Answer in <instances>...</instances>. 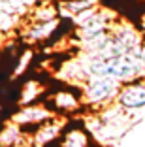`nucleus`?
Listing matches in <instances>:
<instances>
[{
	"label": "nucleus",
	"instance_id": "obj_10",
	"mask_svg": "<svg viewBox=\"0 0 145 147\" xmlns=\"http://www.w3.org/2000/svg\"><path fill=\"white\" fill-rule=\"evenodd\" d=\"M57 8L55 6H42L34 11V21H49V19H57Z\"/></svg>",
	"mask_w": 145,
	"mask_h": 147
},
{
	"label": "nucleus",
	"instance_id": "obj_2",
	"mask_svg": "<svg viewBox=\"0 0 145 147\" xmlns=\"http://www.w3.org/2000/svg\"><path fill=\"white\" fill-rule=\"evenodd\" d=\"M117 106L126 111V109H140L145 108V81L132 79V81L121 83L119 92L115 98Z\"/></svg>",
	"mask_w": 145,
	"mask_h": 147
},
{
	"label": "nucleus",
	"instance_id": "obj_13",
	"mask_svg": "<svg viewBox=\"0 0 145 147\" xmlns=\"http://www.w3.org/2000/svg\"><path fill=\"white\" fill-rule=\"evenodd\" d=\"M138 55H140V57H141V61L145 62V40L140 43V47H138Z\"/></svg>",
	"mask_w": 145,
	"mask_h": 147
},
{
	"label": "nucleus",
	"instance_id": "obj_5",
	"mask_svg": "<svg viewBox=\"0 0 145 147\" xmlns=\"http://www.w3.org/2000/svg\"><path fill=\"white\" fill-rule=\"evenodd\" d=\"M57 147H90V140L87 130L83 128H70L68 132H60V138L55 140Z\"/></svg>",
	"mask_w": 145,
	"mask_h": 147
},
{
	"label": "nucleus",
	"instance_id": "obj_7",
	"mask_svg": "<svg viewBox=\"0 0 145 147\" xmlns=\"http://www.w3.org/2000/svg\"><path fill=\"white\" fill-rule=\"evenodd\" d=\"M57 26H59V21H57V19H49V21H34L28 26V30H26V38L32 40V42L49 38V36L57 30Z\"/></svg>",
	"mask_w": 145,
	"mask_h": 147
},
{
	"label": "nucleus",
	"instance_id": "obj_9",
	"mask_svg": "<svg viewBox=\"0 0 145 147\" xmlns=\"http://www.w3.org/2000/svg\"><path fill=\"white\" fill-rule=\"evenodd\" d=\"M40 83H36V81H28L25 85V89L21 91V102L23 104H30L32 100H36L40 96Z\"/></svg>",
	"mask_w": 145,
	"mask_h": 147
},
{
	"label": "nucleus",
	"instance_id": "obj_8",
	"mask_svg": "<svg viewBox=\"0 0 145 147\" xmlns=\"http://www.w3.org/2000/svg\"><path fill=\"white\" fill-rule=\"evenodd\" d=\"M96 6V0H66L64 2V8H66V11L70 13V15H74L76 17L77 13H81V11H85V9H89V8H94Z\"/></svg>",
	"mask_w": 145,
	"mask_h": 147
},
{
	"label": "nucleus",
	"instance_id": "obj_4",
	"mask_svg": "<svg viewBox=\"0 0 145 147\" xmlns=\"http://www.w3.org/2000/svg\"><path fill=\"white\" fill-rule=\"evenodd\" d=\"M60 132H62V121H53V117H51V119H47L45 123H42L36 128L34 142H38L40 145H47V143L55 142L60 136Z\"/></svg>",
	"mask_w": 145,
	"mask_h": 147
},
{
	"label": "nucleus",
	"instance_id": "obj_1",
	"mask_svg": "<svg viewBox=\"0 0 145 147\" xmlns=\"http://www.w3.org/2000/svg\"><path fill=\"white\" fill-rule=\"evenodd\" d=\"M119 87H121V81H117L113 78H106V76L87 78L83 81L81 100L83 104L90 106L92 109H104L115 102Z\"/></svg>",
	"mask_w": 145,
	"mask_h": 147
},
{
	"label": "nucleus",
	"instance_id": "obj_12",
	"mask_svg": "<svg viewBox=\"0 0 145 147\" xmlns=\"http://www.w3.org/2000/svg\"><path fill=\"white\" fill-rule=\"evenodd\" d=\"M28 61H30V53H25V57H23V61H19V64H17V70H15V74H21V72H25V66L28 64Z\"/></svg>",
	"mask_w": 145,
	"mask_h": 147
},
{
	"label": "nucleus",
	"instance_id": "obj_14",
	"mask_svg": "<svg viewBox=\"0 0 145 147\" xmlns=\"http://www.w3.org/2000/svg\"><path fill=\"white\" fill-rule=\"evenodd\" d=\"M141 28L145 30V15H143V19H141Z\"/></svg>",
	"mask_w": 145,
	"mask_h": 147
},
{
	"label": "nucleus",
	"instance_id": "obj_3",
	"mask_svg": "<svg viewBox=\"0 0 145 147\" xmlns=\"http://www.w3.org/2000/svg\"><path fill=\"white\" fill-rule=\"evenodd\" d=\"M51 117H53L51 109L43 108V106H28L26 104V108H23L19 113L13 115V123L19 125V126H26V125L40 126L42 123H45Z\"/></svg>",
	"mask_w": 145,
	"mask_h": 147
},
{
	"label": "nucleus",
	"instance_id": "obj_6",
	"mask_svg": "<svg viewBox=\"0 0 145 147\" xmlns=\"http://www.w3.org/2000/svg\"><path fill=\"white\" fill-rule=\"evenodd\" d=\"M83 104L81 100V92L79 94H74L72 91H59L55 96H53V106H55L59 111H76V109H79Z\"/></svg>",
	"mask_w": 145,
	"mask_h": 147
},
{
	"label": "nucleus",
	"instance_id": "obj_11",
	"mask_svg": "<svg viewBox=\"0 0 145 147\" xmlns=\"http://www.w3.org/2000/svg\"><path fill=\"white\" fill-rule=\"evenodd\" d=\"M15 23V17L11 13H6V11H0V30H9Z\"/></svg>",
	"mask_w": 145,
	"mask_h": 147
}]
</instances>
